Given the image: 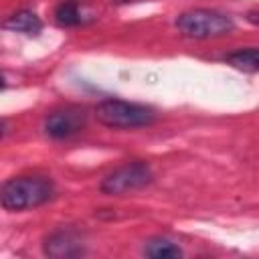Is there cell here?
<instances>
[{
	"instance_id": "1",
	"label": "cell",
	"mask_w": 259,
	"mask_h": 259,
	"mask_svg": "<svg viewBox=\"0 0 259 259\" xmlns=\"http://www.w3.org/2000/svg\"><path fill=\"white\" fill-rule=\"evenodd\" d=\"M55 194V186L45 176H18L10 178L2 186V206L6 210H24L49 202Z\"/></svg>"
},
{
	"instance_id": "3",
	"label": "cell",
	"mask_w": 259,
	"mask_h": 259,
	"mask_svg": "<svg viewBox=\"0 0 259 259\" xmlns=\"http://www.w3.org/2000/svg\"><path fill=\"white\" fill-rule=\"evenodd\" d=\"M176 26L184 36L202 40V38H217L233 32L235 22L231 16L223 12L208 10V8H194V10L182 12L176 18Z\"/></svg>"
},
{
	"instance_id": "5",
	"label": "cell",
	"mask_w": 259,
	"mask_h": 259,
	"mask_svg": "<svg viewBox=\"0 0 259 259\" xmlns=\"http://www.w3.org/2000/svg\"><path fill=\"white\" fill-rule=\"evenodd\" d=\"M83 125H85V111L77 107H67V109L49 113L45 117L42 130L53 140H65V138L79 134Z\"/></svg>"
},
{
	"instance_id": "2",
	"label": "cell",
	"mask_w": 259,
	"mask_h": 259,
	"mask_svg": "<svg viewBox=\"0 0 259 259\" xmlns=\"http://www.w3.org/2000/svg\"><path fill=\"white\" fill-rule=\"evenodd\" d=\"M95 117L101 125L111 130H132L150 125L156 117L154 109L142 103H132L123 99H105L97 103Z\"/></svg>"
},
{
	"instance_id": "11",
	"label": "cell",
	"mask_w": 259,
	"mask_h": 259,
	"mask_svg": "<svg viewBox=\"0 0 259 259\" xmlns=\"http://www.w3.org/2000/svg\"><path fill=\"white\" fill-rule=\"evenodd\" d=\"M111 2H115V4H125V2H130V0H111Z\"/></svg>"
},
{
	"instance_id": "10",
	"label": "cell",
	"mask_w": 259,
	"mask_h": 259,
	"mask_svg": "<svg viewBox=\"0 0 259 259\" xmlns=\"http://www.w3.org/2000/svg\"><path fill=\"white\" fill-rule=\"evenodd\" d=\"M55 20L61 26H77L83 20V10L77 0H63L55 8Z\"/></svg>"
},
{
	"instance_id": "8",
	"label": "cell",
	"mask_w": 259,
	"mask_h": 259,
	"mask_svg": "<svg viewBox=\"0 0 259 259\" xmlns=\"http://www.w3.org/2000/svg\"><path fill=\"white\" fill-rule=\"evenodd\" d=\"M144 255L152 259H174V257H182V249L166 237H156L144 245Z\"/></svg>"
},
{
	"instance_id": "6",
	"label": "cell",
	"mask_w": 259,
	"mask_h": 259,
	"mask_svg": "<svg viewBox=\"0 0 259 259\" xmlns=\"http://www.w3.org/2000/svg\"><path fill=\"white\" fill-rule=\"evenodd\" d=\"M42 251L45 255H51V257H77L83 253V247H81V241L75 237V233L57 231L45 239Z\"/></svg>"
},
{
	"instance_id": "4",
	"label": "cell",
	"mask_w": 259,
	"mask_h": 259,
	"mask_svg": "<svg viewBox=\"0 0 259 259\" xmlns=\"http://www.w3.org/2000/svg\"><path fill=\"white\" fill-rule=\"evenodd\" d=\"M150 182H152V168L146 162L136 160V162L123 164V166L115 168L113 172H109L101 180L99 190L109 196H119V194L138 190Z\"/></svg>"
},
{
	"instance_id": "7",
	"label": "cell",
	"mask_w": 259,
	"mask_h": 259,
	"mask_svg": "<svg viewBox=\"0 0 259 259\" xmlns=\"http://www.w3.org/2000/svg\"><path fill=\"white\" fill-rule=\"evenodd\" d=\"M2 26L6 30H12V32H24V34H36L42 26L40 18L32 12V10H18L14 14H10Z\"/></svg>"
},
{
	"instance_id": "9",
	"label": "cell",
	"mask_w": 259,
	"mask_h": 259,
	"mask_svg": "<svg viewBox=\"0 0 259 259\" xmlns=\"http://www.w3.org/2000/svg\"><path fill=\"white\" fill-rule=\"evenodd\" d=\"M227 63L239 71H259V49H239L227 55Z\"/></svg>"
}]
</instances>
